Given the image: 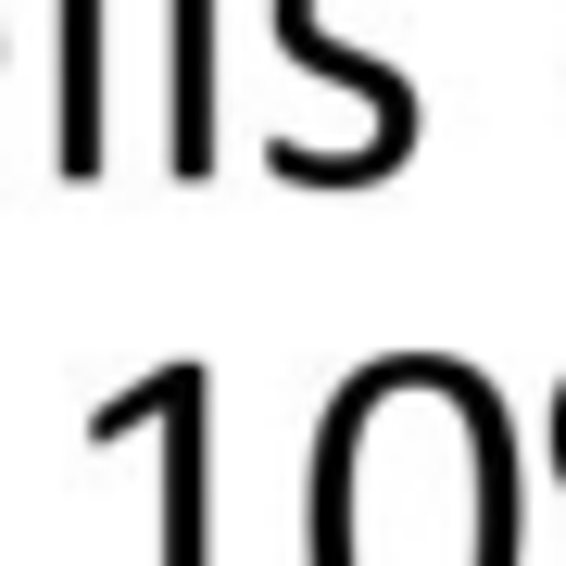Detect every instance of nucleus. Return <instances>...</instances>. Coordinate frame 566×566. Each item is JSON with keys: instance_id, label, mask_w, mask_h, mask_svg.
<instances>
[{"instance_id": "f257e3e1", "label": "nucleus", "mask_w": 566, "mask_h": 566, "mask_svg": "<svg viewBox=\"0 0 566 566\" xmlns=\"http://www.w3.org/2000/svg\"><path fill=\"white\" fill-rule=\"evenodd\" d=\"M315 566H516V428L479 365L378 353L315 428Z\"/></svg>"}, {"instance_id": "f03ea898", "label": "nucleus", "mask_w": 566, "mask_h": 566, "mask_svg": "<svg viewBox=\"0 0 566 566\" xmlns=\"http://www.w3.org/2000/svg\"><path fill=\"white\" fill-rule=\"evenodd\" d=\"M202 416H214L202 365H151L139 390H114L88 416V453H114V441L164 453V566H214V441H202Z\"/></svg>"}, {"instance_id": "7ed1b4c3", "label": "nucleus", "mask_w": 566, "mask_h": 566, "mask_svg": "<svg viewBox=\"0 0 566 566\" xmlns=\"http://www.w3.org/2000/svg\"><path fill=\"white\" fill-rule=\"evenodd\" d=\"M277 51L303 63V76H327V88H353V102H365V139H353V151L277 139V177H290V189H378L390 164L416 151V88L390 76V63H353L340 39H327V0H277Z\"/></svg>"}, {"instance_id": "20e7f679", "label": "nucleus", "mask_w": 566, "mask_h": 566, "mask_svg": "<svg viewBox=\"0 0 566 566\" xmlns=\"http://www.w3.org/2000/svg\"><path fill=\"white\" fill-rule=\"evenodd\" d=\"M63 177H102V0H63Z\"/></svg>"}, {"instance_id": "39448f33", "label": "nucleus", "mask_w": 566, "mask_h": 566, "mask_svg": "<svg viewBox=\"0 0 566 566\" xmlns=\"http://www.w3.org/2000/svg\"><path fill=\"white\" fill-rule=\"evenodd\" d=\"M177 177L214 164V0H177Z\"/></svg>"}, {"instance_id": "423d86ee", "label": "nucleus", "mask_w": 566, "mask_h": 566, "mask_svg": "<svg viewBox=\"0 0 566 566\" xmlns=\"http://www.w3.org/2000/svg\"><path fill=\"white\" fill-rule=\"evenodd\" d=\"M554 479H566V378H554Z\"/></svg>"}]
</instances>
